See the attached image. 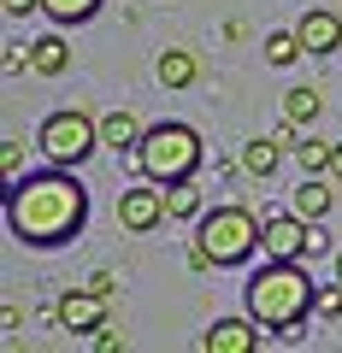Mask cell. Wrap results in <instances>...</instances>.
<instances>
[{"label":"cell","instance_id":"6da1fadb","mask_svg":"<svg viewBox=\"0 0 342 353\" xmlns=\"http://www.w3.org/2000/svg\"><path fill=\"white\" fill-rule=\"evenodd\" d=\"M89 218V189L71 176V165H41L36 176L6 183V230L30 248H65Z\"/></svg>","mask_w":342,"mask_h":353},{"label":"cell","instance_id":"7a4b0ae2","mask_svg":"<svg viewBox=\"0 0 342 353\" xmlns=\"http://www.w3.org/2000/svg\"><path fill=\"white\" fill-rule=\"evenodd\" d=\"M313 277L301 271V259H272L248 277V312L266 330H278L283 341H301V324L313 312Z\"/></svg>","mask_w":342,"mask_h":353},{"label":"cell","instance_id":"3957f363","mask_svg":"<svg viewBox=\"0 0 342 353\" xmlns=\"http://www.w3.org/2000/svg\"><path fill=\"white\" fill-rule=\"evenodd\" d=\"M124 165L136 176H148V183H183L201 165V136L189 124H148L142 141L124 153Z\"/></svg>","mask_w":342,"mask_h":353},{"label":"cell","instance_id":"277c9868","mask_svg":"<svg viewBox=\"0 0 342 353\" xmlns=\"http://www.w3.org/2000/svg\"><path fill=\"white\" fill-rule=\"evenodd\" d=\"M195 236L207 241V253L218 265H242L254 248H266V218H254L248 206H213Z\"/></svg>","mask_w":342,"mask_h":353},{"label":"cell","instance_id":"5b68a950","mask_svg":"<svg viewBox=\"0 0 342 353\" xmlns=\"http://www.w3.org/2000/svg\"><path fill=\"white\" fill-rule=\"evenodd\" d=\"M95 141H101V124L89 112H48L36 130V153L48 165H83L95 153Z\"/></svg>","mask_w":342,"mask_h":353},{"label":"cell","instance_id":"8992f818","mask_svg":"<svg viewBox=\"0 0 342 353\" xmlns=\"http://www.w3.org/2000/svg\"><path fill=\"white\" fill-rule=\"evenodd\" d=\"M53 324L65 330V336H95V330L106 324V301L83 283V289H65L59 301H53Z\"/></svg>","mask_w":342,"mask_h":353},{"label":"cell","instance_id":"52a82bcc","mask_svg":"<svg viewBox=\"0 0 342 353\" xmlns=\"http://www.w3.org/2000/svg\"><path fill=\"white\" fill-rule=\"evenodd\" d=\"M160 189H165V183H160ZM160 189H142V183H136V189L118 194V224H124L130 236H148V230H160L165 218H171V212H165V194H160Z\"/></svg>","mask_w":342,"mask_h":353},{"label":"cell","instance_id":"ba28073f","mask_svg":"<svg viewBox=\"0 0 342 353\" xmlns=\"http://www.w3.org/2000/svg\"><path fill=\"white\" fill-rule=\"evenodd\" d=\"M307 236H313V224H307L301 212L266 218V253L272 259H307Z\"/></svg>","mask_w":342,"mask_h":353},{"label":"cell","instance_id":"9c48e42d","mask_svg":"<svg viewBox=\"0 0 342 353\" xmlns=\"http://www.w3.org/2000/svg\"><path fill=\"white\" fill-rule=\"evenodd\" d=\"M301 48L313 53V59H330V53H342V18L330 12V6H313V12H301Z\"/></svg>","mask_w":342,"mask_h":353},{"label":"cell","instance_id":"30bf717a","mask_svg":"<svg viewBox=\"0 0 342 353\" xmlns=\"http://www.w3.org/2000/svg\"><path fill=\"white\" fill-rule=\"evenodd\" d=\"M254 324H260L254 312L248 318H218V324L201 336V347L207 353H254V347H260V330H254Z\"/></svg>","mask_w":342,"mask_h":353},{"label":"cell","instance_id":"8fae6325","mask_svg":"<svg viewBox=\"0 0 342 353\" xmlns=\"http://www.w3.org/2000/svg\"><path fill=\"white\" fill-rule=\"evenodd\" d=\"M153 77H160V88H189V83H201V59L189 48H165L153 59Z\"/></svg>","mask_w":342,"mask_h":353},{"label":"cell","instance_id":"7c38bea8","mask_svg":"<svg viewBox=\"0 0 342 353\" xmlns=\"http://www.w3.org/2000/svg\"><path fill=\"white\" fill-rule=\"evenodd\" d=\"M283 153H289V148H283L278 136H248V141H242V171H248V176H272L283 165Z\"/></svg>","mask_w":342,"mask_h":353},{"label":"cell","instance_id":"4fadbf2b","mask_svg":"<svg viewBox=\"0 0 342 353\" xmlns=\"http://www.w3.org/2000/svg\"><path fill=\"white\" fill-rule=\"evenodd\" d=\"M330 206H336V189H330L319 171H307V183L295 189V212H301L307 224H319V218H330Z\"/></svg>","mask_w":342,"mask_h":353},{"label":"cell","instance_id":"5bb4252c","mask_svg":"<svg viewBox=\"0 0 342 353\" xmlns=\"http://www.w3.org/2000/svg\"><path fill=\"white\" fill-rule=\"evenodd\" d=\"M30 71L65 77V71H71V41H65V36H36V41H30Z\"/></svg>","mask_w":342,"mask_h":353},{"label":"cell","instance_id":"9a60e30c","mask_svg":"<svg viewBox=\"0 0 342 353\" xmlns=\"http://www.w3.org/2000/svg\"><path fill=\"white\" fill-rule=\"evenodd\" d=\"M142 141V124H136V112H106L101 118V148H113V153H130Z\"/></svg>","mask_w":342,"mask_h":353},{"label":"cell","instance_id":"2e32d148","mask_svg":"<svg viewBox=\"0 0 342 353\" xmlns=\"http://www.w3.org/2000/svg\"><path fill=\"white\" fill-rule=\"evenodd\" d=\"M319 112H325V94H319L313 83H301V88H289V94H283V118H289V124H319Z\"/></svg>","mask_w":342,"mask_h":353},{"label":"cell","instance_id":"e0dca14e","mask_svg":"<svg viewBox=\"0 0 342 353\" xmlns=\"http://www.w3.org/2000/svg\"><path fill=\"white\" fill-rule=\"evenodd\" d=\"M301 30H272V36H266V65H278V71H283V65H295V59H301Z\"/></svg>","mask_w":342,"mask_h":353},{"label":"cell","instance_id":"ac0fdd59","mask_svg":"<svg viewBox=\"0 0 342 353\" xmlns=\"http://www.w3.org/2000/svg\"><path fill=\"white\" fill-rule=\"evenodd\" d=\"M165 212H171V218H195V212H201V189H195V176L165 183Z\"/></svg>","mask_w":342,"mask_h":353},{"label":"cell","instance_id":"d6986e66","mask_svg":"<svg viewBox=\"0 0 342 353\" xmlns=\"http://www.w3.org/2000/svg\"><path fill=\"white\" fill-rule=\"evenodd\" d=\"M330 153H336V141H325V136L295 141V165H301V171H330Z\"/></svg>","mask_w":342,"mask_h":353},{"label":"cell","instance_id":"ffe728a7","mask_svg":"<svg viewBox=\"0 0 342 353\" xmlns=\"http://www.w3.org/2000/svg\"><path fill=\"white\" fill-rule=\"evenodd\" d=\"M41 12H48L53 24H83V18L101 12V0H41Z\"/></svg>","mask_w":342,"mask_h":353},{"label":"cell","instance_id":"44dd1931","mask_svg":"<svg viewBox=\"0 0 342 353\" xmlns=\"http://www.w3.org/2000/svg\"><path fill=\"white\" fill-rule=\"evenodd\" d=\"M313 312H319V318H342V277L330 283V289L313 294Z\"/></svg>","mask_w":342,"mask_h":353},{"label":"cell","instance_id":"7402d4cb","mask_svg":"<svg viewBox=\"0 0 342 353\" xmlns=\"http://www.w3.org/2000/svg\"><path fill=\"white\" fill-rule=\"evenodd\" d=\"M0 171H6V183H12V176H24V148H18V141H6V148H0Z\"/></svg>","mask_w":342,"mask_h":353},{"label":"cell","instance_id":"603a6c76","mask_svg":"<svg viewBox=\"0 0 342 353\" xmlns=\"http://www.w3.org/2000/svg\"><path fill=\"white\" fill-rule=\"evenodd\" d=\"M89 289L101 294V301H113V289H118V277H113V271H101V277H89Z\"/></svg>","mask_w":342,"mask_h":353},{"label":"cell","instance_id":"cb8c5ba5","mask_svg":"<svg viewBox=\"0 0 342 353\" xmlns=\"http://www.w3.org/2000/svg\"><path fill=\"white\" fill-rule=\"evenodd\" d=\"M18 318H24V312H18V306H12V301L0 306V336H12V330H18Z\"/></svg>","mask_w":342,"mask_h":353},{"label":"cell","instance_id":"d4e9b609","mask_svg":"<svg viewBox=\"0 0 342 353\" xmlns=\"http://www.w3.org/2000/svg\"><path fill=\"white\" fill-rule=\"evenodd\" d=\"M36 6H41V0H6V12H12V18H24V12H36Z\"/></svg>","mask_w":342,"mask_h":353},{"label":"cell","instance_id":"484cf974","mask_svg":"<svg viewBox=\"0 0 342 353\" xmlns=\"http://www.w3.org/2000/svg\"><path fill=\"white\" fill-rule=\"evenodd\" d=\"M330 183H342V141H336V153H330Z\"/></svg>","mask_w":342,"mask_h":353},{"label":"cell","instance_id":"4316f807","mask_svg":"<svg viewBox=\"0 0 342 353\" xmlns=\"http://www.w3.org/2000/svg\"><path fill=\"white\" fill-rule=\"evenodd\" d=\"M336 277H342V253H336Z\"/></svg>","mask_w":342,"mask_h":353}]
</instances>
